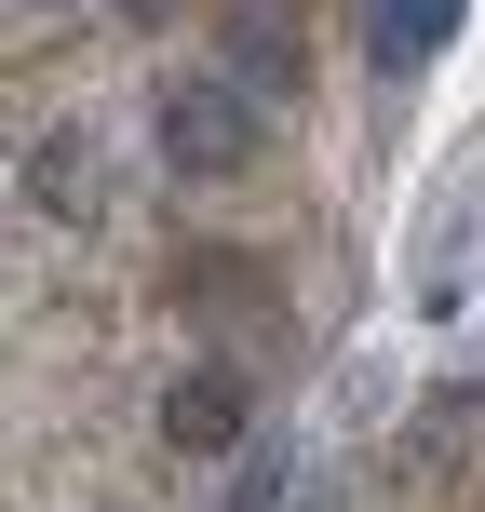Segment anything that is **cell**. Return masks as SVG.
Wrapping results in <instances>:
<instances>
[{"instance_id": "5b68a950", "label": "cell", "mask_w": 485, "mask_h": 512, "mask_svg": "<svg viewBox=\"0 0 485 512\" xmlns=\"http://www.w3.org/2000/svg\"><path fill=\"white\" fill-rule=\"evenodd\" d=\"M230 81L243 95H283V81H297V27L283 14H230Z\"/></svg>"}, {"instance_id": "3957f363", "label": "cell", "mask_w": 485, "mask_h": 512, "mask_svg": "<svg viewBox=\"0 0 485 512\" xmlns=\"http://www.w3.org/2000/svg\"><path fill=\"white\" fill-rule=\"evenodd\" d=\"M27 203H41V216H95V203H108L95 122H41V135H27Z\"/></svg>"}, {"instance_id": "6da1fadb", "label": "cell", "mask_w": 485, "mask_h": 512, "mask_svg": "<svg viewBox=\"0 0 485 512\" xmlns=\"http://www.w3.org/2000/svg\"><path fill=\"white\" fill-rule=\"evenodd\" d=\"M162 162H176V176H243L256 162V95L243 81H176V95H162Z\"/></svg>"}, {"instance_id": "52a82bcc", "label": "cell", "mask_w": 485, "mask_h": 512, "mask_svg": "<svg viewBox=\"0 0 485 512\" xmlns=\"http://www.w3.org/2000/svg\"><path fill=\"white\" fill-rule=\"evenodd\" d=\"M122 14H162V0H122Z\"/></svg>"}, {"instance_id": "7a4b0ae2", "label": "cell", "mask_w": 485, "mask_h": 512, "mask_svg": "<svg viewBox=\"0 0 485 512\" xmlns=\"http://www.w3.org/2000/svg\"><path fill=\"white\" fill-rule=\"evenodd\" d=\"M243 405H256L243 364H189V378L162 391V445H176V459H230V445H243Z\"/></svg>"}, {"instance_id": "8992f818", "label": "cell", "mask_w": 485, "mask_h": 512, "mask_svg": "<svg viewBox=\"0 0 485 512\" xmlns=\"http://www.w3.org/2000/svg\"><path fill=\"white\" fill-rule=\"evenodd\" d=\"M270 499H283V472H270V459H256V472H243V486H230V512H270Z\"/></svg>"}, {"instance_id": "277c9868", "label": "cell", "mask_w": 485, "mask_h": 512, "mask_svg": "<svg viewBox=\"0 0 485 512\" xmlns=\"http://www.w3.org/2000/svg\"><path fill=\"white\" fill-rule=\"evenodd\" d=\"M445 41H459V0H378V14H364V54H378V81L432 68Z\"/></svg>"}]
</instances>
